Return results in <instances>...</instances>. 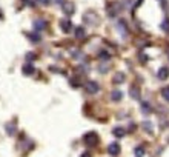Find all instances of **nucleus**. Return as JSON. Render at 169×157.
<instances>
[{
	"instance_id": "nucleus-9",
	"label": "nucleus",
	"mask_w": 169,
	"mask_h": 157,
	"mask_svg": "<svg viewBox=\"0 0 169 157\" xmlns=\"http://www.w3.org/2000/svg\"><path fill=\"white\" fill-rule=\"evenodd\" d=\"M63 9H65V12H66V14H72V9H74V5L72 3H65L63 5Z\"/></svg>"
},
{
	"instance_id": "nucleus-4",
	"label": "nucleus",
	"mask_w": 169,
	"mask_h": 157,
	"mask_svg": "<svg viewBox=\"0 0 169 157\" xmlns=\"http://www.w3.org/2000/svg\"><path fill=\"white\" fill-rule=\"evenodd\" d=\"M108 152L111 154V155H117L120 152V146L117 145V143H111V145L108 146Z\"/></svg>"
},
{
	"instance_id": "nucleus-23",
	"label": "nucleus",
	"mask_w": 169,
	"mask_h": 157,
	"mask_svg": "<svg viewBox=\"0 0 169 157\" xmlns=\"http://www.w3.org/2000/svg\"><path fill=\"white\" fill-rule=\"evenodd\" d=\"M57 2H59V3H63V0H57Z\"/></svg>"
},
{
	"instance_id": "nucleus-1",
	"label": "nucleus",
	"mask_w": 169,
	"mask_h": 157,
	"mask_svg": "<svg viewBox=\"0 0 169 157\" xmlns=\"http://www.w3.org/2000/svg\"><path fill=\"white\" fill-rule=\"evenodd\" d=\"M83 19H85V22L89 23V25H95V23L98 22V19H97V16L94 14V12H86V14L83 16Z\"/></svg>"
},
{
	"instance_id": "nucleus-22",
	"label": "nucleus",
	"mask_w": 169,
	"mask_h": 157,
	"mask_svg": "<svg viewBox=\"0 0 169 157\" xmlns=\"http://www.w3.org/2000/svg\"><path fill=\"white\" fill-rule=\"evenodd\" d=\"M135 152H137V155H141V154H143V149H141V148H137Z\"/></svg>"
},
{
	"instance_id": "nucleus-21",
	"label": "nucleus",
	"mask_w": 169,
	"mask_h": 157,
	"mask_svg": "<svg viewBox=\"0 0 169 157\" xmlns=\"http://www.w3.org/2000/svg\"><path fill=\"white\" fill-rule=\"evenodd\" d=\"M37 2H38V3H42V5H48V3L51 2V0H37Z\"/></svg>"
},
{
	"instance_id": "nucleus-7",
	"label": "nucleus",
	"mask_w": 169,
	"mask_h": 157,
	"mask_svg": "<svg viewBox=\"0 0 169 157\" xmlns=\"http://www.w3.org/2000/svg\"><path fill=\"white\" fill-rule=\"evenodd\" d=\"M158 78H161V80H163V78H166L167 75H169V69L167 68H160V71H158Z\"/></svg>"
},
{
	"instance_id": "nucleus-5",
	"label": "nucleus",
	"mask_w": 169,
	"mask_h": 157,
	"mask_svg": "<svg viewBox=\"0 0 169 157\" xmlns=\"http://www.w3.org/2000/svg\"><path fill=\"white\" fill-rule=\"evenodd\" d=\"M34 28H35L37 31L45 29V28H46V22H45V20H42V19H40V20H35V22H34Z\"/></svg>"
},
{
	"instance_id": "nucleus-24",
	"label": "nucleus",
	"mask_w": 169,
	"mask_h": 157,
	"mask_svg": "<svg viewBox=\"0 0 169 157\" xmlns=\"http://www.w3.org/2000/svg\"><path fill=\"white\" fill-rule=\"evenodd\" d=\"M83 157H89V155H88V154H85V155H83Z\"/></svg>"
},
{
	"instance_id": "nucleus-20",
	"label": "nucleus",
	"mask_w": 169,
	"mask_h": 157,
	"mask_svg": "<svg viewBox=\"0 0 169 157\" xmlns=\"http://www.w3.org/2000/svg\"><path fill=\"white\" fill-rule=\"evenodd\" d=\"M141 108H143V111H145V112H149V111H151V109H149V105H148L146 102L141 105Z\"/></svg>"
},
{
	"instance_id": "nucleus-10",
	"label": "nucleus",
	"mask_w": 169,
	"mask_h": 157,
	"mask_svg": "<svg viewBox=\"0 0 169 157\" xmlns=\"http://www.w3.org/2000/svg\"><path fill=\"white\" fill-rule=\"evenodd\" d=\"M6 133L9 134V136H12L16 133V125H12V123H8L6 125Z\"/></svg>"
},
{
	"instance_id": "nucleus-13",
	"label": "nucleus",
	"mask_w": 169,
	"mask_h": 157,
	"mask_svg": "<svg viewBox=\"0 0 169 157\" xmlns=\"http://www.w3.org/2000/svg\"><path fill=\"white\" fill-rule=\"evenodd\" d=\"M114 136H115V137H123V136H125L123 128H115V129H114Z\"/></svg>"
},
{
	"instance_id": "nucleus-6",
	"label": "nucleus",
	"mask_w": 169,
	"mask_h": 157,
	"mask_svg": "<svg viewBox=\"0 0 169 157\" xmlns=\"http://www.w3.org/2000/svg\"><path fill=\"white\" fill-rule=\"evenodd\" d=\"M34 71L35 69H34V66L31 63H28V65H25V66H23V74H26V75H31Z\"/></svg>"
},
{
	"instance_id": "nucleus-18",
	"label": "nucleus",
	"mask_w": 169,
	"mask_h": 157,
	"mask_svg": "<svg viewBox=\"0 0 169 157\" xmlns=\"http://www.w3.org/2000/svg\"><path fill=\"white\" fill-rule=\"evenodd\" d=\"M114 80H115V82H123V80H125V75H123V74H117Z\"/></svg>"
},
{
	"instance_id": "nucleus-2",
	"label": "nucleus",
	"mask_w": 169,
	"mask_h": 157,
	"mask_svg": "<svg viewBox=\"0 0 169 157\" xmlns=\"http://www.w3.org/2000/svg\"><path fill=\"white\" fill-rule=\"evenodd\" d=\"M85 142H86V145H95L97 143V134L95 133H89L85 136Z\"/></svg>"
},
{
	"instance_id": "nucleus-15",
	"label": "nucleus",
	"mask_w": 169,
	"mask_h": 157,
	"mask_svg": "<svg viewBox=\"0 0 169 157\" xmlns=\"http://www.w3.org/2000/svg\"><path fill=\"white\" fill-rule=\"evenodd\" d=\"M143 128H145L148 133H151V129H152V125H151V122H143Z\"/></svg>"
},
{
	"instance_id": "nucleus-19",
	"label": "nucleus",
	"mask_w": 169,
	"mask_h": 157,
	"mask_svg": "<svg viewBox=\"0 0 169 157\" xmlns=\"http://www.w3.org/2000/svg\"><path fill=\"white\" fill-rule=\"evenodd\" d=\"M29 38H31V40H34V42H38V40H40V35H37V34H29Z\"/></svg>"
},
{
	"instance_id": "nucleus-11",
	"label": "nucleus",
	"mask_w": 169,
	"mask_h": 157,
	"mask_svg": "<svg viewBox=\"0 0 169 157\" xmlns=\"http://www.w3.org/2000/svg\"><path fill=\"white\" fill-rule=\"evenodd\" d=\"M129 94H131V96H132L134 99H138V97H140L138 88H135V86H134V88H131V89H129Z\"/></svg>"
},
{
	"instance_id": "nucleus-16",
	"label": "nucleus",
	"mask_w": 169,
	"mask_h": 157,
	"mask_svg": "<svg viewBox=\"0 0 169 157\" xmlns=\"http://www.w3.org/2000/svg\"><path fill=\"white\" fill-rule=\"evenodd\" d=\"M161 94H163L164 100H169V88H163V91H161Z\"/></svg>"
},
{
	"instance_id": "nucleus-8",
	"label": "nucleus",
	"mask_w": 169,
	"mask_h": 157,
	"mask_svg": "<svg viewBox=\"0 0 169 157\" xmlns=\"http://www.w3.org/2000/svg\"><path fill=\"white\" fill-rule=\"evenodd\" d=\"M60 26H62V29H63L65 32H68V31L71 29V22H69V20H62V25H60Z\"/></svg>"
},
{
	"instance_id": "nucleus-17",
	"label": "nucleus",
	"mask_w": 169,
	"mask_h": 157,
	"mask_svg": "<svg viewBox=\"0 0 169 157\" xmlns=\"http://www.w3.org/2000/svg\"><path fill=\"white\" fill-rule=\"evenodd\" d=\"M34 59H35V54H32V52H28V54H26V60H28L29 63H31Z\"/></svg>"
},
{
	"instance_id": "nucleus-12",
	"label": "nucleus",
	"mask_w": 169,
	"mask_h": 157,
	"mask_svg": "<svg viewBox=\"0 0 169 157\" xmlns=\"http://www.w3.org/2000/svg\"><path fill=\"white\" fill-rule=\"evenodd\" d=\"M75 37H77V38H82V37H85V29L82 28V26H79V28L75 29Z\"/></svg>"
},
{
	"instance_id": "nucleus-3",
	"label": "nucleus",
	"mask_w": 169,
	"mask_h": 157,
	"mask_svg": "<svg viewBox=\"0 0 169 157\" xmlns=\"http://www.w3.org/2000/svg\"><path fill=\"white\" fill-rule=\"evenodd\" d=\"M85 88H86L88 93H91V94H94V93H97V91H98V85L95 82H88Z\"/></svg>"
},
{
	"instance_id": "nucleus-14",
	"label": "nucleus",
	"mask_w": 169,
	"mask_h": 157,
	"mask_svg": "<svg viewBox=\"0 0 169 157\" xmlns=\"http://www.w3.org/2000/svg\"><path fill=\"white\" fill-rule=\"evenodd\" d=\"M122 99V93L120 91H114L112 93V100H120Z\"/></svg>"
}]
</instances>
